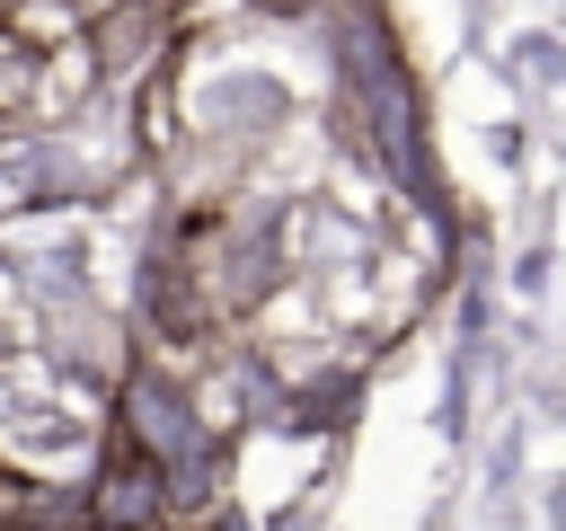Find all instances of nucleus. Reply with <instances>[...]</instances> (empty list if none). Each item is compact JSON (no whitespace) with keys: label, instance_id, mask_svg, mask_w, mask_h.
<instances>
[{"label":"nucleus","instance_id":"1","mask_svg":"<svg viewBox=\"0 0 566 531\" xmlns=\"http://www.w3.org/2000/svg\"><path fill=\"white\" fill-rule=\"evenodd\" d=\"M513 53H522V80H539V88L566 80V44H557V35H522Z\"/></svg>","mask_w":566,"mask_h":531}]
</instances>
